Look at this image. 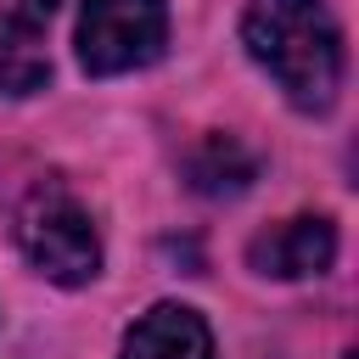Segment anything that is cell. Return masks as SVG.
I'll return each instance as SVG.
<instances>
[{
  "mask_svg": "<svg viewBox=\"0 0 359 359\" xmlns=\"http://www.w3.org/2000/svg\"><path fill=\"white\" fill-rule=\"evenodd\" d=\"M241 45L297 112H325L342 90V28L325 0H247Z\"/></svg>",
  "mask_w": 359,
  "mask_h": 359,
  "instance_id": "1",
  "label": "cell"
},
{
  "mask_svg": "<svg viewBox=\"0 0 359 359\" xmlns=\"http://www.w3.org/2000/svg\"><path fill=\"white\" fill-rule=\"evenodd\" d=\"M17 252L56 286H90L101 275V230L67 180H34L11 213Z\"/></svg>",
  "mask_w": 359,
  "mask_h": 359,
  "instance_id": "2",
  "label": "cell"
},
{
  "mask_svg": "<svg viewBox=\"0 0 359 359\" xmlns=\"http://www.w3.org/2000/svg\"><path fill=\"white\" fill-rule=\"evenodd\" d=\"M79 67L95 79H118L151 67L168 45V0H84L73 22Z\"/></svg>",
  "mask_w": 359,
  "mask_h": 359,
  "instance_id": "3",
  "label": "cell"
},
{
  "mask_svg": "<svg viewBox=\"0 0 359 359\" xmlns=\"http://www.w3.org/2000/svg\"><path fill=\"white\" fill-rule=\"evenodd\" d=\"M337 264V224L325 213H292L247 241V269L264 280H309Z\"/></svg>",
  "mask_w": 359,
  "mask_h": 359,
  "instance_id": "4",
  "label": "cell"
},
{
  "mask_svg": "<svg viewBox=\"0 0 359 359\" xmlns=\"http://www.w3.org/2000/svg\"><path fill=\"white\" fill-rule=\"evenodd\" d=\"M118 359H213V325L191 303H151L123 331Z\"/></svg>",
  "mask_w": 359,
  "mask_h": 359,
  "instance_id": "5",
  "label": "cell"
},
{
  "mask_svg": "<svg viewBox=\"0 0 359 359\" xmlns=\"http://www.w3.org/2000/svg\"><path fill=\"white\" fill-rule=\"evenodd\" d=\"M185 180H191V191H202V196H236V191H247V185L258 180V157H252L236 135L208 129V135L185 151Z\"/></svg>",
  "mask_w": 359,
  "mask_h": 359,
  "instance_id": "6",
  "label": "cell"
},
{
  "mask_svg": "<svg viewBox=\"0 0 359 359\" xmlns=\"http://www.w3.org/2000/svg\"><path fill=\"white\" fill-rule=\"evenodd\" d=\"M45 79H50V56L39 22L22 11H0V101H22L45 90Z\"/></svg>",
  "mask_w": 359,
  "mask_h": 359,
  "instance_id": "7",
  "label": "cell"
},
{
  "mask_svg": "<svg viewBox=\"0 0 359 359\" xmlns=\"http://www.w3.org/2000/svg\"><path fill=\"white\" fill-rule=\"evenodd\" d=\"M22 6H28V11H34V17H39V11H56V6H62V0H22Z\"/></svg>",
  "mask_w": 359,
  "mask_h": 359,
  "instance_id": "8",
  "label": "cell"
}]
</instances>
